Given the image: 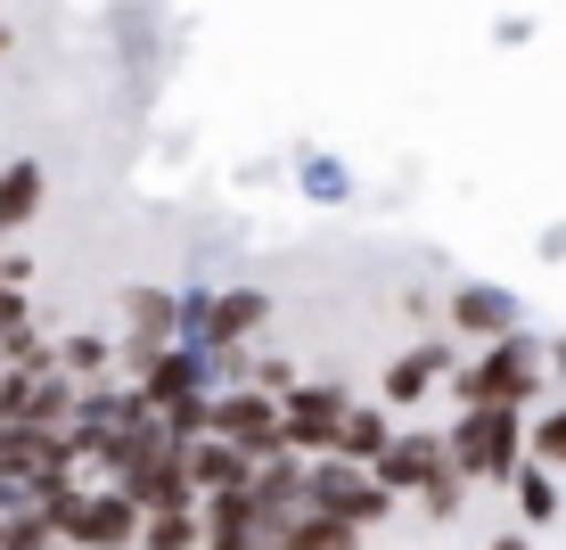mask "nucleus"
Listing matches in <instances>:
<instances>
[{"instance_id":"1","label":"nucleus","mask_w":566,"mask_h":550,"mask_svg":"<svg viewBox=\"0 0 566 550\" xmlns=\"http://www.w3.org/2000/svg\"><path fill=\"white\" fill-rule=\"evenodd\" d=\"M443 386H452V411H468V403L525 411V403L551 395V338H542V329H510L501 345H476Z\"/></svg>"},{"instance_id":"2","label":"nucleus","mask_w":566,"mask_h":550,"mask_svg":"<svg viewBox=\"0 0 566 550\" xmlns=\"http://www.w3.org/2000/svg\"><path fill=\"white\" fill-rule=\"evenodd\" d=\"M443 452H452V468L468 485H510L517 460H525V411L468 403V411H452V427H443Z\"/></svg>"},{"instance_id":"3","label":"nucleus","mask_w":566,"mask_h":550,"mask_svg":"<svg viewBox=\"0 0 566 550\" xmlns=\"http://www.w3.org/2000/svg\"><path fill=\"white\" fill-rule=\"evenodd\" d=\"M304 509H321V518H345V526H386L395 518V494H386L378 477H369L361 460H337V452H321V460H304Z\"/></svg>"},{"instance_id":"4","label":"nucleus","mask_w":566,"mask_h":550,"mask_svg":"<svg viewBox=\"0 0 566 550\" xmlns=\"http://www.w3.org/2000/svg\"><path fill=\"white\" fill-rule=\"evenodd\" d=\"M50 509V526H57V542H74V550H140V509H132L124 494H57L42 501Z\"/></svg>"},{"instance_id":"5","label":"nucleus","mask_w":566,"mask_h":550,"mask_svg":"<svg viewBox=\"0 0 566 550\" xmlns=\"http://www.w3.org/2000/svg\"><path fill=\"white\" fill-rule=\"evenodd\" d=\"M345 411H354V386H337V378H296V386L280 395V436H287V452H296V460L337 452Z\"/></svg>"},{"instance_id":"6","label":"nucleus","mask_w":566,"mask_h":550,"mask_svg":"<svg viewBox=\"0 0 566 550\" xmlns=\"http://www.w3.org/2000/svg\"><path fill=\"white\" fill-rule=\"evenodd\" d=\"M206 436L239 444L247 460H263V452H287V436H280V395H263V386H213Z\"/></svg>"},{"instance_id":"7","label":"nucleus","mask_w":566,"mask_h":550,"mask_svg":"<svg viewBox=\"0 0 566 550\" xmlns=\"http://www.w3.org/2000/svg\"><path fill=\"white\" fill-rule=\"evenodd\" d=\"M443 329H452L460 345H501L510 329H525V297L501 280H460L452 297H443Z\"/></svg>"},{"instance_id":"8","label":"nucleus","mask_w":566,"mask_h":550,"mask_svg":"<svg viewBox=\"0 0 566 550\" xmlns=\"http://www.w3.org/2000/svg\"><path fill=\"white\" fill-rule=\"evenodd\" d=\"M460 370V338L443 329V338H419V345H402L395 362H386V378H378V403L386 411H419L427 395H443V378Z\"/></svg>"},{"instance_id":"9","label":"nucleus","mask_w":566,"mask_h":550,"mask_svg":"<svg viewBox=\"0 0 566 550\" xmlns=\"http://www.w3.org/2000/svg\"><path fill=\"white\" fill-rule=\"evenodd\" d=\"M443 468H452V452H443V427H395V444L369 460V477H378L386 494L402 501V494H427Z\"/></svg>"},{"instance_id":"10","label":"nucleus","mask_w":566,"mask_h":550,"mask_svg":"<svg viewBox=\"0 0 566 550\" xmlns=\"http://www.w3.org/2000/svg\"><path fill=\"white\" fill-rule=\"evenodd\" d=\"M263 329H271V297L263 288H213V304H206V321H198V353H222V345H263Z\"/></svg>"},{"instance_id":"11","label":"nucleus","mask_w":566,"mask_h":550,"mask_svg":"<svg viewBox=\"0 0 566 550\" xmlns=\"http://www.w3.org/2000/svg\"><path fill=\"white\" fill-rule=\"evenodd\" d=\"M148 395V411H172V403H198V395H213V370H206V353L198 345H165L156 362L132 378Z\"/></svg>"},{"instance_id":"12","label":"nucleus","mask_w":566,"mask_h":550,"mask_svg":"<svg viewBox=\"0 0 566 550\" xmlns=\"http://www.w3.org/2000/svg\"><path fill=\"white\" fill-rule=\"evenodd\" d=\"M287 173H296V189H304L312 206H354V198H361V173L345 165L337 148H312V141H304L296 156H287Z\"/></svg>"},{"instance_id":"13","label":"nucleus","mask_w":566,"mask_h":550,"mask_svg":"<svg viewBox=\"0 0 566 550\" xmlns=\"http://www.w3.org/2000/svg\"><path fill=\"white\" fill-rule=\"evenodd\" d=\"M181 468H189V485H198V494H239V485H255V460H247L239 444H222V436L181 444Z\"/></svg>"},{"instance_id":"14","label":"nucleus","mask_w":566,"mask_h":550,"mask_svg":"<svg viewBox=\"0 0 566 550\" xmlns=\"http://www.w3.org/2000/svg\"><path fill=\"white\" fill-rule=\"evenodd\" d=\"M386 444H395V411L354 395V411H345V427H337V460H361V468H369Z\"/></svg>"},{"instance_id":"15","label":"nucleus","mask_w":566,"mask_h":550,"mask_svg":"<svg viewBox=\"0 0 566 550\" xmlns=\"http://www.w3.org/2000/svg\"><path fill=\"white\" fill-rule=\"evenodd\" d=\"M510 501H517V518L525 526H558V468H542V460H517V477H510Z\"/></svg>"},{"instance_id":"16","label":"nucleus","mask_w":566,"mask_h":550,"mask_svg":"<svg viewBox=\"0 0 566 550\" xmlns=\"http://www.w3.org/2000/svg\"><path fill=\"white\" fill-rule=\"evenodd\" d=\"M140 550H206L198 501H172V509H148V518H140Z\"/></svg>"},{"instance_id":"17","label":"nucleus","mask_w":566,"mask_h":550,"mask_svg":"<svg viewBox=\"0 0 566 550\" xmlns=\"http://www.w3.org/2000/svg\"><path fill=\"white\" fill-rule=\"evenodd\" d=\"M50 362L66 370V378H107V370H115V345H107V338H91V329H83V338L50 345Z\"/></svg>"},{"instance_id":"18","label":"nucleus","mask_w":566,"mask_h":550,"mask_svg":"<svg viewBox=\"0 0 566 550\" xmlns=\"http://www.w3.org/2000/svg\"><path fill=\"white\" fill-rule=\"evenodd\" d=\"M525 460H542V468H558V477H566V395L525 427Z\"/></svg>"},{"instance_id":"19","label":"nucleus","mask_w":566,"mask_h":550,"mask_svg":"<svg viewBox=\"0 0 566 550\" xmlns=\"http://www.w3.org/2000/svg\"><path fill=\"white\" fill-rule=\"evenodd\" d=\"M247 386H263V395H287V386H296V362H287V353H255V362H247Z\"/></svg>"},{"instance_id":"20","label":"nucleus","mask_w":566,"mask_h":550,"mask_svg":"<svg viewBox=\"0 0 566 550\" xmlns=\"http://www.w3.org/2000/svg\"><path fill=\"white\" fill-rule=\"evenodd\" d=\"M460 501H468V477H460V468H443V477H436V485L419 494V509H427V518H452Z\"/></svg>"},{"instance_id":"21","label":"nucleus","mask_w":566,"mask_h":550,"mask_svg":"<svg viewBox=\"0 0 566 550\" xmlns=\"http://www.w3.org/2000/svg\"><path fill=\"white\" fill-rule=\"evenodd\" d=\"M493 42H501V50H525V42H534V17H501Z\"/></svg>"},{"instance_id":"22","label":"nucleus","mask_w":566,"mask_h":550,"mask_svg":"<svg viewBox=\"0 0 566 550\" xmlns=\"http://www.w3.org/2000/svg\"><path fill=\"white\" fill-rule=\"evenodd\" d=\"M551 386H566V338H551Z\"/></svg>"},{"instance_id":"23","label":"nucleus","mask_w":566,"mask_h":550,"mask_svg":"<svg viewBox=\"0 0 566 550\" xmlns=\"http://www.w3.org/2000/svg\"><path fill=\"white\" fill-rule=\"evenodd\" d=\"M484 550H534V535H493Z\"/></svg>"},{"instance_id":"24","label":"nucleus","mask_w":566,"mask_h":550,"mask_svg":"<svg viewBox=\"0 0 566 550\" xmlns=\"http://www.w3.org/2000/svg\"><path fill=\"white\" fill-rule=\"evenodd\" d=\"M9 42H17V33H9V25H0V58H9Z\"/></svg>"},{"instance_id":"25","label":"nucleus","mask_w":566,"mask_h":550,"mask_svg":"<svg viewBox=\"0 0 566 550\" xmlns=\"http://www.w3.org/2000/svg\"><path fill=\"white\" fill-rule=\"evenodd\" d=\"M33 550H74V542H33Z\"/></svg>"}]
</instances>
